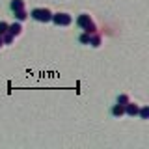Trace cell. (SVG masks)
<instances>
[{
	"label": "cell",
	"instance_id": "5b68a950",
	"mask_svg": "<svg viewBox=\"0 0 149 149\" xmlns=\"http://www.w3.org/2000/svg\"><path fill=\"white\" fill-rule=\"evenodd\" d=\"M22 30H24V28H22V22H19V21H15L13 24H9V26H8V32H9V34H11L13 37L21 36V34H22Z\"/></svg>",
	"mask_w": 149,
	"mask_h": 149
},
{
	"label": "cell",
	"instance_id": "3957f363",
	"mask_svg": "<svg viewBox=\"0 0 149 149\" xmlns=\"http://www.w3.org/2000/svg\"><path fill=\"white\" fill-rule=\"evenodd\" d=\"M56 26H69L73 22V17L69 13H52V21Z\"/></svg>",
	"mask_w": 149,
	"mask_h": 149
},
{
	"label": "cell",
	"instance_id": "277c9868",
	"mask_svg": "<svg viewBox=\"0 0 149 149\" xmlns=\"http://www.w3.org/2000/svg\"><path fill=\"white\" fill-rule=\"evenodd\" d=\"M140 112V106L136 104V102H127L125 104V116H130V118H136Z\"/></svg>",
	"mask_w": 149,
	"mask_h": 149
},
{
	"label": "cell",
	"instance_id": "9c48e42d",
	"mask_svg": "<svg viewBox=\"0 0 149 149\" xmlns=\"http://www.w3.org/2000/svg\"><path fill=\"white\" fill-rule=\"evenodd\" d=\"M15 13V21H19V22H24L28 17H30V13L26 11V9H19V11H13Z\"/></svg>",
	"mask_w": 149,
	"mask_h": 149
},
{
	"label": "cell",
	"instance_id": "4fadbf2b",
	"mask_svg": "<svg viewBox=\"0 0 149 149\" xmlns=\"http://www.w3.org/2000/svg\"><path fill=\"white\" fill-rule=\"evenodd\" d=\"M118 102H119V104H123V106H125L127 102H130V97L127 95V93H121V95L118 97Z\"/></svg>",
	"mask_w": 149,
	"mask_h": 149
},
{
	"label": "cell",
	"instance_id": "52a82bcc",
	"mask_svg": "<svg viewBox=\"0 0 149 149\" xmlns=\"http://www.w3.org/2000/svg\"><path fill=\"white\" fill-rule=\"evenodd\" d=\"M24 8H26L24 0H11L9 2V9L11 11H19V9H24Z\"/></svg>",
	"mask_w": 149,
	"mask_h": 149
},
{
	"label": "cell",
	"instance_id": "ba28073f",
	"mask_svg": "<svg viewBox=\"0 0 149 149\" xmlns=\"http://www.w3.org/2000/svg\"><path fill=\"white\" fill-rule=\"evenodd\" d=\"M90 45L93 47V49H99V47L102 45V37H101L99 34H91V37H90Z\"/></svg>",
	"mask_w": 149,
	"mask_h": 149
},
{
	"label": "cell",
	"instance_id": "8992f818",
	"mask_svg": "<svg viewBox=\"0 0 149 149\" xmlns=\"http://www.w3.org/2000/svg\"><path fill=\"white\" fill-rule=\"evenodd\" d=\"M110 114L114 116V118H118V119H119V118H123V116H125V106L118 102V104H114V106L110 108Z\"/></svg>",
	"mask_w": 149,
	"mask_h": 149
},
{
	"label": "cell",
	"instance_id": "30bf717a",
	"mask_svg": "<svg viewBox=\"0 0 149 149\" xmlns=\"http://www.w3.org/2000/svg\"><path fill=\"white\" fill-rule=\"evenodd\" d=\"M90 37H91V34L84 32V34H80V36H78V41H80L82 45H90Z\"/></svg>",
	"mask_w": 149,
	"mask_h": 149
},
{
	"label": "cell",
	"instance_id": "7c38bea8",
	"mask_svg": "<svg viewBox=\"0 0 149 149\" xmlns=\"http://www.w3.org/2000/svg\"><path fill=\"white\" fill-rule=\"evenodd\" d=\"M2 39H4V45H11L15 37H13L11 34H9V32H6V34H2Z\"/></svg>",
	"mask_w": 149,
	"mask_h": 149
},
{
	"label": "cell",
	"instance_id": "8fae6325",
	"mask_svg": "<svg viewBox=\"0 0 149 149\" xmlns=\"http://www.w3.org/2000/svg\"><path fill=\"white\" fill-rule=\"evenodd\" d=\"M138 116H140V119H149V108L147 106H140Z\"/></svg>",
	"mask_w": 149,
	"mask_h": 149
},
{
	"label": "cell",
	"instance_id": "6da1fadb",
	"mask_svg": "<svg viewBox=\"0 0 149 149\" xmlns=\"http://www.w3.org/2000/svg\"><path fill=\"white\" fill-rule=\"evenodd\" d=\"M77 24H78V28H82L84 32H88V34H97V24L93 22V19L88 15V13H80V15L77 17Z\"/></svg>",
	"mask_w": 149,
	"mask_h": 149
},
{
	"label": "cell",
	"instance_id": "7a4b0ae2",
	"mask_svg": "<svg viewBox=\"0 0 149 149\" xmlns=\"http://www.w3.org/2000/svg\"><path fill=\"white\" fill-rule=\"evenodd\" d=\"M30 17L37 22H50L52 21V11L49 8H34L30 11Z\"/></svg>",
	"mask_w": 149,
	"mask_h": 149
},
{
	"label": "cell",
	"instance_id": "9a60e30c",
	"mask_svg": "<svg viewBox=\"0 0 149 149\" xmlns=\"http://www.w3.org/2000/svg\"><path fill=\"white\" fill-rule=\"evenodd\" d=\"M4 47V39H2V36H0V49Z\"/></svg>",
	"mask_w": 149,
	"mask_h": 149
},
{
	"label": "cell",
	"instance_id": "5bb4252c",
	"mask_svg": "<svg viewBox=\"0 0 149 149\" xmlns=\"http://www.w3.org/2000/svg\"><path fill=\"white\" fill-rule=\"evenodd\" d=\"M8 22L6 21H0V36H2V34H6V32H8Z\"/></svg>",
	"mask_w": 149,
	"mask_h": 149
}]
</instances>
